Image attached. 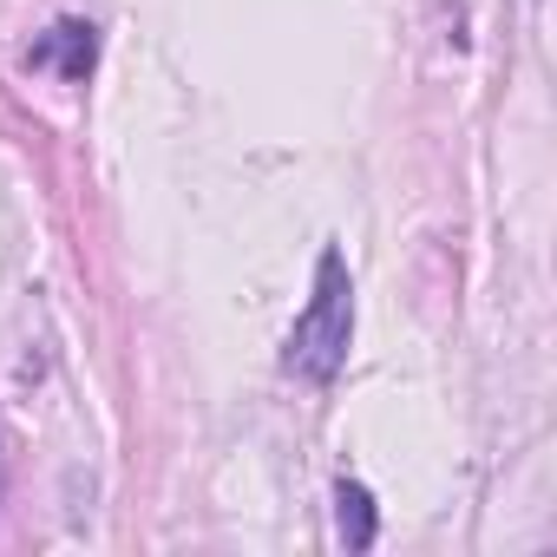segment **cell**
<instances>
[{"mask_svg":"<svg viewBox=\"0 0 557 557\" xmlns=\"http://www.w3.org/2000/svg\"><path fill=\"white\" fill-rule=\"evenodd\" d=\"M348 342H355V283H348L342 249H322V262H315V296H309V309L296 315V329L283 342V368L296 381L329 387L342 374V361H348Z\"/></svg>","mask_w":557,"mask_h":557,"instance_id":"cell-1","label":"cell"},{"mask_svg":"<svg viewBox=\"0 0 557 557\" xmlns=\"http://www.w3.org/2000/svg\"><path fill=\"white\" fill-rule=\"evenodd\" d=\"M92 60H99V27H92V21H60V27H47V34L34 40V53H27L34 73H53V79H66V86H79V79L92 73Z\"/></svg>","mask_w":557,"mask_h":557,"instance_id":"cell-2","label":"cell"},{"mask_svg":"<svg viewBox=\"0 0 557 557\" xmlns=\"http://www.w3.org/2000/svg\"><path fill=\"white\" fill-rule=\"evenodd\" d=\"M335 524H342V544H348V550H368V544H374L381 518H374V492H368L361 479H342V485H335Z\"/></svg>","mask_w":557,"mask_h":557,"instance_id":"cell-3","label":"cell"},{"mask_svg":"<svg viewBox=\"0 0 557 557\" xmlns=\"http://www.w3.org/2000/svg\"><path fill=\"white\" fill-rule=\"evenodd\" d=\"M0 498H8V453H0Z\"/></svg>","mask_w":557,"mask_h":557,"instance_id":"cell-4","label":"cell"}]
</instances>
